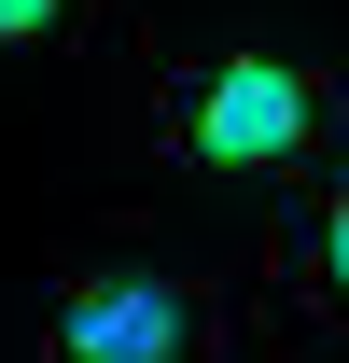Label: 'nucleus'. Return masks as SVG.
<instances>
[{
  "mask_svg": "<svg viewBox=\"0 0 349 363\" xmlns=\"http://www.w3.org/2000/svg\"><path fill=\"white\" fill-rule=\"evenodd\" d=\"M210 350H223L210 294L168 266H84L43 308V363H210Z\"/></svg>",
  "mask_w": 349,
  "mask_h": 363,
  "instance_id": "f03ea898",
  "label": "nucleus"
},
{
  "mask_svg": "<svg viewBox=\"0 0 349 363\" xmlns=\"http://www.w3.org/2000/svg\"><path fill=\"white\" fill-rule=\"evenodd\" d=\"M84 28V0H0V56H28V43H70Z\"/></svg>",
  "mask_w": 349,
  "mask_h": 363,
  "instance_id": "20e7f679",
  "label": "nucleus"
},
{
  "mask_svg": "<svg viewBox=\"0 0 349 363\" xmlns=\"http://www.w3.org/2000/svg\"><path fill=\"white\" fill-rule=\"evenodd\" d=\"M279 294H294L321 335H349V182L294 196V224H279Z\"/></svg>",
  "mask_w": 349,
  "mask_h": 363,
  "instance_id": "7ed1b4c3",
  "label": "nucleus"
},
{
  "mask_svg": "<svg viewBox=\"0 0 349 363\" xmlns=\"http://www.w3.org/2000/svg\"><path fill=\"white\" fill-rule=\"evenodd\" d=\"M336 126H349V84H321V70L279 56V43L182 56L168 98H154L168 168H196V182H294V168H321V140H336Z\"/></svg>",
  "mask_w": 349,
  "mask_h": 363,
  "instance_id": "f257e3e1",
  "label": "nucleus"
}]
</instances>
